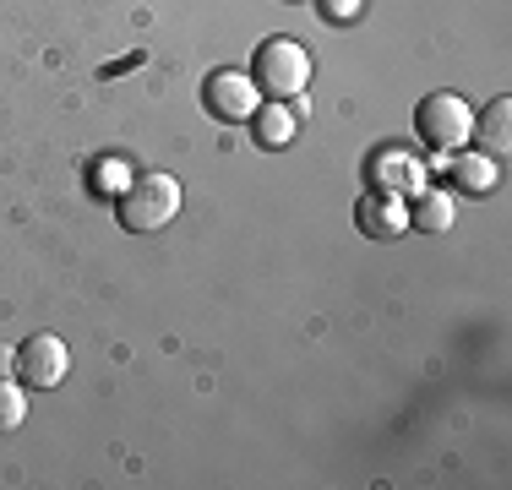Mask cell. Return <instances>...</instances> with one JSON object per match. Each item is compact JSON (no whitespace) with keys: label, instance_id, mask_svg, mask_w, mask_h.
I'll list each match as a JSON object with an SVG mask.
<instances>
[{"label":"cell","instance_id":"6da1fadb","mask_svg":"<svg viewBox=\"0 0 512 490\" xmlns=\"http://www.w3.org/2000/svg\"><path fill=\"white\" fill-rule=\"evenodd\" d=\"M180 218V180L175 175H137L120 191V224L137 235H158Z\"/></svg>","mask_w":512,"mask_h":490},{"label":"cell","instance_id":"7a4b0ae2","mask_svg":"<svg viewBox=\"0 0 512 490\" xmlns=\"http://www.w3.org/2000/svg\"><path fill=\"white\" fill-rule=\"evenodd\" d=\"M251 82L267 98H300V93H306V82H311L306 44H300V39H267V44H256Z\"/></svg>","mask_w":512,"mask_h":490},{"label":"cell","instance_id":"3957f363","mask_svg":"<svg viewBox=\"0 0 512 490\" xmlns=\"http://www.w3.org/2000/svg\"><path fill=\"white\" fill-rule=\"evenodd\" d=\"M414 131H420L425 147H436V153H458V147L474 137V109L463 104L458 93H431L414 109Z\"/></svg>","mask_w":512,"mask_h":490},{"label":"cell","instance_id":"277c9868","mask_svg":"<svg viewBox=\"0 0 512 490\" xmlns=\"http://www.w3.org/2000/svg\"><path fill=\"white\" fill-rule=\"evenodd\" d=\"M66 371H71V349L55 333H33L17 349V376H22V387H28V392L60 387V382H66Z\"/></svg>","mask_w":512,"mask_h":490},{"label":"cell","instance_id":"5b68a950","mask_svg":"<svg viewBox=\"0 0 512 490\" xmlns=\"http://www.w3.org/2000/svg\"><path fill=\"white\" fill-rule=\"evenodd\" d=\"M202 104H207V115H218V120H251L256 109H262V88H256L246 71H213L207 88H202Z\"/></svg>","mask_w":512,"mask_h":490},{"label":"cell","instance_id":"8992f818","mask_svg":"<svg viewBox=\"0 0 512 490\" xmlns=\"http://www.w3.org/2000/svg\"><path fill=\"white\" fill-rule=\"evenodd\" d=\"M360 229L371 240H398L409 229V207H404V196L398 191H371L360 202Z\"/></svg>","mask_w":512,"mask_h":490},{"label":"cell","instance_id":"52a82bcc","mask_svg":"<svg viewBox=\"0 0 512 490\" xmlns=\"http://www.w3.org/2000/svg\"><path fill=\"white\" fill-rule=\"evenodd\" d=\"M251 137H256V147H289L295 142V131H300V104L295 98H273L267 109H256L251 115Z\"/></svg>","mask_w":512,"mask_h":490},{"label":"cell","instance_id":"ba28073f","mask_svg":"<svg viewBox=\"0 0 512 490\" xmlns=\"http://www.w3.org/2000/svg\"><path fill=\"white\" fill-rule=\"evenodd\" d=\"M371 175H376V191H398V196H404V191H425V169L414 164L409 153H382L371 164Z\"/></svg>","mask_w":512,"mask_h":490},{"label":"cell","instance_id":"9c48e42d","mask_svg":"<svg viewBox=\"0 0 512 490\" xmlns=\"http://www.w3.org/2000/svg\"><path fill=\"white\" fill-rule=\"evenodd\" d=\"M447 169H453L458 191H469V196H485V191H496V175H502L491 153H458Z\"/></svg>","mask_w":512,"mask_h":490},{"label":"cell","instance_id":"30bf717a","mask_svg":"<svg viewBox=\"0 0 512 490\" xmlns=\"http://www.w3.org/2000/svg\"><path fill=\"white\" fill-rule=\"evenodd\" d=\"M507 126H512V98H491L485 115H480V137H485V147H491V158L507 153V142H512Z\"/></svg>","mask_w":512,"mask_h":490},{"label":"cell","instance_id":"8fae6325","mask_svg":"<svg viewBox=\"0 0 512 490\" xmlns=\"http://www.w3.org/2000/svg\"><path fill=\"white\" fill-rule=\"evenodd\" d=\"M409 229H425V235H447L453 229V202L442 191H425L420 207L409 213Z\"/></svg>","mask_w":512,"mask_h":490},{"label":"cell","instance_id":"7c38bea8","mask_svg":"<svg viewBox=\"0 0 512 490\" xmlns=\"http://www.w3.org/2000/svg\"><path fill=\"white\" fill-rule=\"evenodd\" d=\"M28 425V387L22 382H0V436Z\"/></svg>","mask_w":512,"mask_h":490},{"label":"cell","instance_id":"4fadbf2b","mask_svg":"<svg viewBox=\"0 0 512 490\" xmlns=\"http://www.w3.org/2000/svg\"><path fill=\"white\" fill-rule=\"evenodd\" d=\"M316 6H322V17H327V22H355L365 0H316Z\"/></svg>","mask_w":512,"mask_h":490},{"label":"cell","instance_id":"5bb4252c","mask_svg":"<svg viewBox=\"0 0 512 490\" xmlns=\"http://www.w3.org/2000/svg\"><path fill=\"white\" fill-rule=\"evenodd\" d=\"M17 376V349H0V382H11Z\"/></svg>","mask_w":512,"mask_h":490},{"label":"cell","instance_id":"9a60e30c","mask_svg":"<svg viewBox=\"0 0 512 490\" xmlns=\"http://www.w3.org/2000/svg\"><path fill=\"white\" fill-rule=\"evenodd\" d=\"M289 6H306V0H289Z\"/></svg>","mask_w":512,"mask_h":490}]
</instances>
